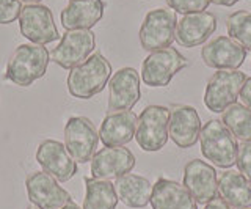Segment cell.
Here are the masks:
<instances>
[{"instance_id":"1","label":"cell","mask_w":251,"mask_h":209,"mask_svg":"<svg viewBox=\"0 0 251 209\" xmlns=\"http://www.w3.org/2000/svg\"><path fill=\"white\" fill-rule=\"evenodd\" d=\"M50 53L44 46L21 44L6 63L5 77L19 87H30L46 74Z\"/></svg>"},{"instance_id":"2","label":"cell","mask_w":251,"mask_h":209,"mask_svg":"<svg viewBox=\"0 0 251 209\" xmlns=\"http://www.w3.org/2000/svg\"><path fill=\"white\" fill-rule=\"evenodd\" d=\"M112 77L110 61L96 52L86 58L82 65L71 69L68 76V90L77 99H90L104 90Z\"/></svg>"},{"instance_id":"3","label":"cell","mask_w":251,"mask_h":209,"mask_svg":"<svg viewBox=\"0 0 251 209\" xmlns=\"http://www.w3.org/2000/svg\"><path fill=\"white\" fill-rule=\"evenodd\" d=\"M200 142L202 156L220 168H229L237 160V138L222 120H209L201 128Z\"/></svg>"},{"instance_id":"4","label":"cell","mask_w":251,"mask_h":209,"mask_svg":"<svg viewBox=\"0 0 251 209\" xmlns=\"http://www.w3.org/2000/svg\"><path fill=\"white\" fill-rule=\"evenodd\" d=\"M177 16L173 10L155 8L151 10L140 27V44L145 51L155 52L171 48L176 40Z\"/></svg>"},{"instance_id":"5","label":"cell","mask_w":251,"mask_h":209,"mask_svg":"<svg viewBox=\"0 0 251 209\" xmlns=\"http://www.w3.org/2000/svg\"><path fill=\"white\" fill-rule=\"evenodd\" d=\"M245 80V73H240L237 69L217 71L207 82L206 93H204V105L210 112L223 113L227 107L237 103Z\"/></svg>"},{"instance_id":"6","label":"cell","mask_w":251,"mask_h":209,"mask_svg":"<svg viewBox=\"0 0 251 209\" xmlns=\"http://www.w3.org/2000/svg\"><path fill=\"white\" fill-rule=\"evenodd\" d=\"M170 109L163 105H148L137 121L135 140L143 151H160L168 142Z\"/></svg>"},{"instance_id":"7","label":"cell","mask_w":251,"mask_h":209,"mask_svg":"<svg viewBox=\"0 0 251 209\" xmlns=\"http://www.w3.org/2000/svg\"><path fill=\"white\" fill-rule=\"evenodd\" d=\"M187 65V58L175 48L155 51L143 60L141 79L148 87H168L173 77Z\"/></svg>"},{"instance_id":"8","label":"cell","mask_w":251,"mask_h":209,"mask_svg":"<svg viewBox=\"0 0 251 209\" xmlns=\"http://www.w3.org/2000/svg\"><path fill=\"white\" fill-rule=\"evenodd\" d=\"M96 48V36L91 30H66L57 48L50 51L53 63L65 69H73L91 55Z\"/></svg>"},{"instance_id":"9","label":"cell","mask_w":251,"mask_h":209,"mask_svg":"<svg viewBox=\"0 0 251 209\" xmlns=\"http://www.w3.org/2000/svg\"><path fill=\"white\" fill-rule=\"evenodd\" d=\"M99 132L86 117H71L65 126V146L77 164H86L96 154Z\"/></svg>"},{"instance_id":"10","label":"cell","mask_w":251,"mask_h":209,"mask_svg":"<svg viewBox=\"0 0 251 209\" xmlns=\"http://www.w3.org/2000/svg\"><path fill=\"white\" fill-rule=\"evenodd\" d=\"M19 30L24 38L39 46L50 44L60 38L52 11L39 3L24 6L19 16Z\"/></svg>"},{"instance_id":"11","label":"cell","mask_w":251,"mask_h":209,"mask_svg":"<svg viewBox=\"0 0 251 209\" xmlns=\"http://www.w3.org/2000/svg\"><path fill=\"white\" fill-rule=\"evenodd\" d=\"M25 189L30 203L38 209H60L71 201L69 192H66L53 176L46 172H33L28 175Z\"/></svg>"},{"instance_id":"12","label":"cell","mask_w":251,"mask_h":209,"mask_svg":"<svg viewBox=\"0 0 251 209\" xmlns=\"http://www.w3.org/2000/svg\"><path fill=\"white\" fill-rule=\"evenodd\" d=\"M135 167V156L124 146H105L91 159V176L94 180H118Z\"/></svg>"},{"instance_id":"13","label":"cell","mask_w":251,"mask_h":209,"mask_svg":"<svg viewBox=\"0 0 251 209\" xmlns=\"http://www.w3.org/2000/svg\"><path fill=\"white\" fill-rule=\"evenodd\" d=\"M140 96L138 73L133 68H123L110 77L107 110L110 113L130 110L140 101Z\"/></svg>"},{"instance_id":"14","label":"cell","mask_w":251,"mask_h":209,"mask_svg":"<svg viewBox=\"0 0 251 209\" xmlns=\"http://www.w3.org/2000/svg\"><path fill=\"white\" fill-rule=\"evenodd\" d=\"M247 49L229 36H218L209 41L201 51L204 65L218 71L237 69L247 58Z\"/></svg>"},{"instance_id":"15","label":"cell","mask_w":251,"mask_h":209,"mask_svg":"<svg viewBox=\"0 0 251 209\" xmlns=\"http://www.w3.org/2000/svg\"><path fill=\"white\" fill-rule=\"evenodd\" d=\"M184 185L198 205H207L218 193L215 168L207 162L193 159L184 168Z\"/></svg>"},{"instance_id":"16","label":"cell","mask_w":251,"mask_h":209,"mask_svg":"<svg viewBox=\"0 0 251 209\" xmlns=\"http://www.w3.org/2000/svg\"><path fill=\"white\" fill-rule=\"evenodd\" d=\"M36 162L47 175L60 183L69 181L77 173V162L71 157L66 146L57 140H44L36 151Z\"/></svg>"},{"instance_id":"17","label":"cell","mask_w":251,"mask_h":209,"mask_svg":"<svg viewBox=\"0 0 251 209\" xmlns=\"http://www.w3.org/2000/svg\"><path fill=\"white\" fill-rule=\"evenodd\" d=\"M201 118L192 105L179 104L170 110L168 135L179 148H190L200 140Z\"/></svg>"},{"instance_id":"18","label":"cell","mask_w":251,"mask_h":209,"mask_svg":"<svg viewBox=\"0 0 251 209\" xmlns=\"http://www.w3.org/2000/svg\"><path fill=\"white\" fill-rule=\"evenodd\" d=\"M217 30V18L209 11L185 14L176 26V41L184 48L204 44Z\"/></svg>"},{"instance_id":"19","label":"cell","mask_w":251,"mask_h":209,"mask_svg":"<svg viewBox=\"0 0 251 209\" xmlns=\"http://www.w3.org/2000/svg\"><path fill=\"white\" fill-rule=\"evenodd\" d=\"M102 0H71L61 11L60 19L65 30H90L104 16Z\"/></svg>"},{"instance_id":"20","label":"cell","mask_w":251,"mask_h":209,"mask_svg":"<svg viewBox=\"0 0 251 209\" xmlns=\"http://www.w3.org/2000/svg\"><path fill=\"white\" fill-rule=\"evenodd\" d=\"M138 117L132 110L108 113L100 123L99 138L105 146H124L135 137Z\"/></svg>"},{"instance_id":"21","label":"cell","mask_w":251,"mask_h":209,"mask_svg":"<svg viewBox=\"0 0 251 209\" xmlns=\"http://www.w3.org/2000/svg\"><path fill=\"white\" fill-rule=\"evenodd\" d=\"M149 203L152 209H198V203L185 189V185L167 178H160L152 185Z\"/></svg>"},{"instance_id":"22","label":"cell","mask_w":251,"mask_h":209,"mask_svg":"<svg viewBox=\"0 0 251 209\" xmlns=\"http://www.w3.org/2000/svg\"><path fill=\"white\" fill-rule=\"evenodd\" d=\"M218 192L227 205L235 209L251 208V181L240 172H223L218 178Z\"/></svg>"},{"instance_id":"23","label":"cell","mask_w":251,"mask_h":209,"mask_svg":"<svg viewBox=\"0 0 251 209\" xmlns=\"http://www.w3.org/2000/svg\"><path fill=\"white\" fill-rule=\"evenodd\" d=\"M118 200L129 208H145L152 195V184L146 178L127 173L115 181Z\"/></svg>"},{"instance_id":"24","label":"cell","mask_w":251,"mask_h":209,"mask_svg":"<svg viewBox=\"0 0 251 209\" xmlns=\"http://www.w3.org/2000/svg\"><path fill=\"white\" fill-rule=\"evenodd\" d=\"M86 193L82 209H116L118 195L115 184L107 180H91L86 178Z\"/></svg>"},{"instance_id":"25","label":"cell","mask_w":251,"mask_h":209,"mask_svg":"<svg viewBox=\"0 0 251 209\" xmlns=\"http://www.w3.org/2000/svg\"><path fill=\"white\" fill-rule=\"evenodd\" d=\"M222 121L235 138L242 142H251V109L235 103L223 112Z\"/></svg>"},{"instance_id":"26","label":"cell","mask_w":251,"mask_h":209,"mask_svg":"<svg viewBox=\"0 0 251 209\" xmlns=\"http://www.w3.org/2000/svg\"><path fill=\"white\" fill-rule=\"evenodd\" d=\"M229 38L242 44L247 51H251V13L240 10L232 13L226 21Z\"/></svg>"},{"instance_id":"27","label":"cell","mask_w":251,"mask_h":209,"mask_svg":"<svg viewBox=\"0 0 251 209\" xmlns=\"http://www.w3.org/2000/svg\"><path fill=\"white\" fill-rule=\"evenodd\" d=\"M167 3L171 10L185 16V14L204 11L209 6L210 0H167Z\"/></svg>"},{"instance_id":"28","label":"cell","mask_w":251,"mask_h":209,"mask_svg":"<svg viewBox=\"0 0 251 209\" xmlns=\"http://www.w3.org/2000/svg\"><path fill=\"white\" fill-rule=\"evenodd\" d=\"M22 8L19 0H0V24H11L19 19Z\"/></svg>"},{"instance_id":"29","label":"cell","mask_w":251,"mask_h":209,"mask_svg":"<svg viewBox=\"0 0 251 209\" xmlns=\"http://www.w3.org/2000/svg\"><path fill=\"white\" fill-rule=\"evenodd\" d=\"M235 165H237L239 172L251 181V142H242L239 145Z\"/></svg>"},{"instance_id":"30","label":"cell","mask_w":251,"mask_h":209,"mask_svg":"<svg viewBox=\"0 0 251 209\" xmlns=\"http://www.w3.org/2000/svg\"><path fill=\"white\" fill-rule=\"evenodd\" d=\"M240 99L243 101V105L251 109V77H247L245 83H243L240 91Z\"/></svg>"},{"instance_id":"31","label":"cell","mask_w":251,"mask_h":209,"mask_svg":"<svg viewBox=\"0 0 251 209\" xmlns=\"http://www.w3.org/2000/svg\"><path fill=\"white\" fill-rule=\"evenodd\" d=\"M204 209H231V206L227 205L222 197H215L212 201H209Z\"/></svg>"},{"instance_id":"32","label":"cell","mask_w":251,"mask_h":209,"mask_svg":"<svg viewBox=\"0 0 251 209\" xmlns=\"http://www.w3.org/2000/svg\"><path fill=\"white\" fill-rule=\"evenodd\" d=\"M237 2H242V0H210V3L222 5V6H232Z\"/></svg>"},{"instance_id":"33","label":"cell","mask_w":251,"mask_h":209,"mask_svg":"<svg viewBox=\"0 0 251 209\" xmlns=\"http://www.w3.org/2000/svg\"><path fill=\"white\" fill-rule=\"evenodd\" d=\"M60 209H80V208H78V206H77V205L74 203V201L71 200L69 203H66L65 206H63V208H60Z\"/></svg>"},{"instance_id":"34","label":"cell","mask_w":251,"mask_h":209,"mask_svg":"<svg viewBox=\"0 0 251 209\" xmlns=\"http://www.w3.org/2000/svg\"><path fill=\"white\" fill-rule=\"evenodd\" d=\"M19 2H25L28 5H35V3H39L41 0H19Z\"/></svg>"},{"instance_id":"35","label":"cell","mask_w":251,"mask_h":209,"mask_svg":"<svg viewBox=\"0 0 251 209\" xmlns=\"http://www.w3.org/2000/svg\"><path fill=\"white\" fill-rule=\"evenodd\" d=\"M245 209H251V208H245Z\"/></svg>"}]
</instances>
